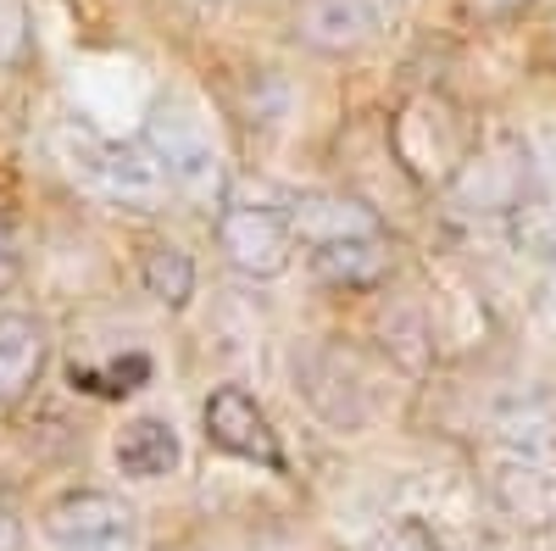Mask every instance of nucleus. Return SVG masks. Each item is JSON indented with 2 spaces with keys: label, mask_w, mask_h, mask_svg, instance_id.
<instances>
[{
  "label": "nucleus",
  "mask_w": 556,
  "mask_h": 551,
  "mask_svg": "<svg viewBox=\"0 0 556 551\" xmlns=\"http://www.w3.org/2000/svg\"><path fill=\"white\" fill-rule=\"evenodd\" d=\"M139 140L151 146V156L162 162L167 184L178 196H190V201H212L223 190V162H217V146L206 140V128L184 112V107H151L146 117V134Z\"/></svg>",
  "instance_id": "nucleus-1"
},
{
  "label": "nucleus",
  "mask_w": 556,
  "mask_h": 551,
  "mask_svg": "<svg viewBox=\"0 0 556 551\" xmlns=\"http://www.w3.org/2000/svg\"><path fill=\"white\" fill-rule=\"evenodd\" d=\"M217 246H223L228 267L245 273V279H278L290 267V251H295V223L278 206L235 201L217 212Z\"/></svg>",
  "instance_id": "nucleus-2"
},
{
  "label": "nucleus",
  "mask_w": 556,
  "mask_h": 551,
  "mask_svg": "<svg viewBox=\"0 0 556 551\" xmlns=\"http://www.w3.org/2000/svg\"><path fill=\"white\" fill-rule=\"evenodd\" d=\"M45 540L56 551H134V508L106 490H73L45 513Z\"/></svg>",
  "instance_id": "nucleus-3"
},
{
  "label": "nucleus",
  "mask_w": 556,
  "mask_h": 551,
  "mask_svg": "<svg viewBox=\"0 0 556 551\" xmlns=\"http://www.w3.org/2000/svg\"><path fill=\"white\" fill-rule=\"evenodd\" d=\"M206 440L217 451H228V456H240V463H262L273 474H285V451H278V435L267 424V412L240 385L212 390V401H206Z\"/></svg>",
  "instance_id": "nucleus-4"
},
{
  "label": "nucleus",
  "mask_w": 556,
  "mask_h": 551,
  "mask_svg": "<svg viewBox=\"0 0 556 551\" xmlns=\"http://www.w3.org/2000/svg\"><path fill=\"white\" fill-rule=\"evenodd\" d=\"M84 178H96L101 190L123 206H151L162 201V190H173L162 162L151 156L146 140H134V146H112V140H89V151L73 162Z\"/></svg>",
  "instance_id": "nucleus-5"
},
{
  "label": "nucleus",
  "mask_w": 556,
  "mask_h": 551,
  "mask_svg": "<svg viewBox=\"0 0 556 551\" xmlns=\"http://www.w3.org/2000/svg\"><path fill=\"white\" fill-rule=\"evenodd\" d=\"M523 196H529V156L523 151H484L473 162H462L451 178V201L468 217L518 212Z\"/></svg>",
  "instance_id": "nucleus-6"
},
{
  "label": "nucleus",
  "mask_w": 556,
  "mask_h": 551,
  "mask_svg": "<svg viewBox=\"0 0 556 551\" xmlns=\"http://www.w3.org/2000/svg\"><path fill=\"white\" fill-rule=\"evenodd\" d=\"M295 34L323 57H351L379 34V12L374 0H306Z\"/></svg>",
  "instance_id": "nucleus-7"
},
{
  "label": "nucleus",
  "mask_w": 556,
  "mask_h": 551,
  "mask_svg": "<svg viewBox=\"0 0 556 551\" xmlns=\"http://www.w3.org/2000/svg\"><path fill=\"white\" fill-rule=\"evenodd\" d=\"M45 356H51V340H45V324L28 312H0V406L23 401L39 374Z\"/></svg>",
  "instance_id": "nucleus-8"
},
{
  "label": "nucleus",
  "mask_w": 556,
  "mask_h": 551,
  "mask_svg": "<svg viewBox=\"0 0 556 551\" xmlns=\"http://www.w3.org/2000/svg\"><path fill=\"white\" fill-rule=\"evenodd\" d=\"M312 273L329 290H374L390 273V240L384 235H345L329 246H312Z\"/></svg>",
  "instance_id": "nucleus-9"
},
{
  "label": "nucleus",
  "mask_w": 556,
  "mask_h": 551,
  "mask_svg": "<svg viewBox=\"0 0 556 551\" xmlns=\"http://www.w3.org/2000/svg\"><path fill=\"white\" fill-rule=\"evenodd\" d=\"M290 223L306 246H329V240H345V235H384L379 217L351 196H301Z\"/></svg>",
  "instance_id": "nucleus-10"
},
{
  "label": "nucleus",
  "mask_w": 556,
  "mask_h": 551,
  "mask_svg": "<svg viewBox=\"0 0 556 551\" xmlns=\"http://www.w3.org/2000/svg\"><path fill=\"white\" fill-rule=\"evenodd\" d=\"M117 468L128 479H167L178 468V435L162 418H134L117 435Z\"/></svg>",
  "instance_id": "nucleus-11"
},
{
  "label": "nucleus",
  "mask_w": 556,
  "mask_h": 551,
  "mask_svg": "<svg viewBox=\"0 0 556 551\" xmlns=\"http://www.w3.org/2000/svg\"><path fill=\"white\" fill-rule=\"evenodd\" d=\"M139 279H146V290L162 301V306H184L195 296V262H190V251H178L173 240H156V246H146V262H139Z\"/></svg>",
  "instance_id": "nucleus-12"
},
{
  "label": "nucleus",
  "mask_w": 556,
  "mask_h": 551,
  "mask_svg": "<svg viewBox=\"0 0 556 551\" xmlns=\"http://www.w3.org/2000/svg\"><path fill=\"white\" fill-rule=\"evenodd\" d=\"M151 374V362L146 356H128V362H112L106 374H89V367H73V385L78 390H101V396H128L139 390V379Z\"/></svg>",
  "instance_id": "nucleus-13"
},
{
  "label": "nucleus",
  "mask_w": 556,
  "mask_h": 551,
  "mask_svg": "<svg viewBox=\"0 0 556 551\" xmlns=\"http://www.w3.org/2000/svg\"><path fill=\"white\" fill-rule=\"evenodd\" d=\"M34 45V17L23 0H0V67H17Z\"/></svg>",
  "instance_id": "nucleus-14"
},
{
  "label": "nucleus",
  "mask_w": 556,
  "mask_h": 551,
  "mask_svg": "<svg viewBox=\"0 0 556 551\" xmlns=\"http://www.w3.org/2000/svg\"><path fill=\"white\" fill-rule=\"evenodd\" d=\"M374 551H440V535H434L424 518H401V524H390V529L379 535Z\"/></svg>",
  "instance_id": "nucleus-15"
},
{
  "label": "nucleus",
  "mask_w": 556,
  "mask_h": 551,
  "mask_svg": "<svg viewBox=\"0 0 556 551\" xmlns=\"http://www.w3.org/2000/svg\"><path fill=\"white\" fill-rule=\"evenodd\" d=\"M0 551H23V524L0 508Z\"/></svg>",
  "instance_id": "nucleus-16"
},
{
  "label": "nucleus",
  "mask_w": 556,
  "mask_h": 551,
  "mask_svg": "<svg viewBox=\"0 0 556 551\" xmlns=\"http://www.w3.org/2000/svg\"><path fill=\"white\" fill-rule=\"evenodd\" d=\"M529 0H473V12H484V17H506V12H523Z\"/></svg>",
  "instance_id": "nucleus-17"
},
{
  "label": "nucleus",
  "mask_w": 556,
  "mask_h": 551,
  "mask_svg": "<svg viewBox=\"0 0 556 551\" xmlns=\"http://www.w3.org/2000/svg\"><path fill=\"white\" fill-rule=\"evenodd\" d=\"M12 273V228H7V217H0V279Z\"/></svg>",
  "instance_id": "nucleus-18"
}]
</instances>
